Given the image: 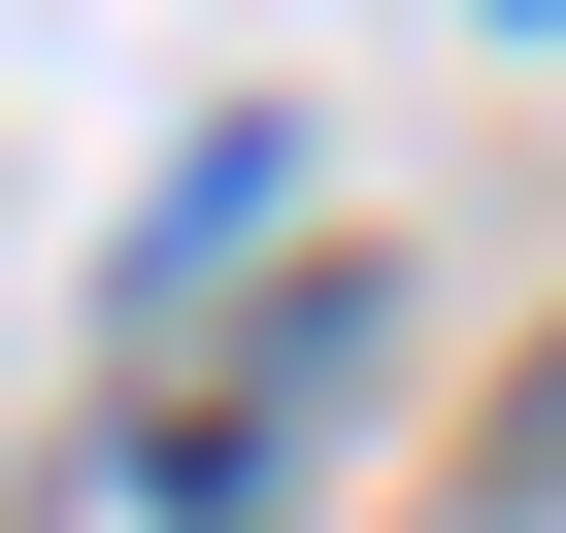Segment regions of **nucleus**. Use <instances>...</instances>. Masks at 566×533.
<instances>
[{
	"label": "nucleus",
	"instance_id": "nucleus-1",
	"mask_svg": "<svg viewBox=\"0 0 566 533\" xmlns=\"http://www.w3.org/2000/svg\"><path fill=\"white\" fill-rule=\"evenodd\" d=\"M0 533H266V400H200V367H167V400H101L34 500H0Z\"/></svg>",
	"mask_w": 566,
	"mask_h": 533
},
{
	"label": "nucleus",
	"instance_id": "nucleus-2",
	"mask_svg": "<svg viewBox=\"0 0 566 533\" xmlns=\"http://www.w3.org/2000/svg\"><path fill=\"white\" fill-rule=\"evenodd\" d=\"M500 34H533V0H500Z\"/></svg>",
	"mask_w": 566,
	"mask_h": 533
}]
</instances>
